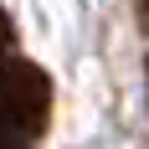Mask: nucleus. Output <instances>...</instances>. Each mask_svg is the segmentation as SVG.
Returning <instances> with one entry per match:
<instances>
[{"instance_id": "obj_1", "label": "nucleus", "mask_w": 149, "mask_h": 149, "mask_svg": "<svg viewBox=\"0 0 149 149\" xmlns=\"http://www.w3.org/2000/svg\"><path fill=\"white\" fill-rule=\"evenodd\" d=\"M139 15H144V26H149V0H139Z\"/></svg>"}]
</instances>
